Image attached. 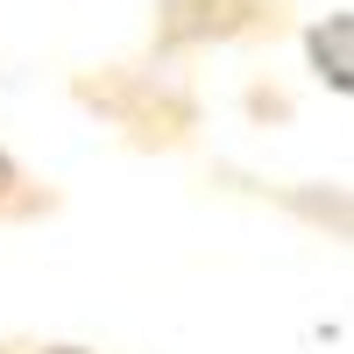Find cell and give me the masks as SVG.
Listing matches in <instances>:
<instances>
[{"mask_svg": "<svg viewBox=\"0 0 354 354\" xmlns=\"http://www.w3.org/2000/svg\"><path fill=\"white\" fill-rule=\"evenodd\" d=\"M78 100L113 113L121 128H135L142 142H170L192 128V100L185 93H163V85H149V71H106V78H78Z\"/></svg>", "mask_w": 354, "mask_h": 354, "instance_id": "7a4b0ae2", "label": "cell"}, {"mask_svg": "<svg viewBox=\"0 0 354 354\" xmlns=\"http://www.w3.org/2000/svg\"><path fill=\"white\" fill-rule=\"evenodd\" d=\"M305 57H312V71L347 100V93H354V15L333 8L326 21H312V28H305Z\"/></svg>", "mask_w": 354, "mask_h": 354, "instance_id": "3957f363", "label": "cell"}, {"mask_svg": "<svg viewBox=\"0 0 354 354\" xmlns=\"http://www.w3.org/2000/svg\"><path fill=\"white\" fill-rule=\"evenodd\" d=\"M36 354H100V347H78V340H50V347H36Z\"/></svg>", "mask_w": 354, "mask_h": 354, "instance_id": "5b68a950", "label": "cell"}, {"mask_svg": "<svg viewBox=\"0 0 354 354\" xmlns=\"http://www.w3.org/2000/svg\"><path fill=\"white\" fill-rule=\"evenodd\" d=\"M283 0H156V50H205L277 28Z\"/></svg>", "mask_w": 354, "mask_h": 354, "instance_id": "6da1fadb", "label": "cell"}, {"mask_svg": "<svg viewBox=\"0 0 354 354\" xmlns=\"http://www.w3.org/2000/svg\"><path fill=\"white\" fill-rule=\"evenodd\" d=\"M43 205H50V192H36V185L21 177V163L0 149V220H15V213H43Z\"/></svg>", "mask_w": 354, "mask_h": 354, "instance_id": "277c9868", "label": "cell"}]
</instances>
